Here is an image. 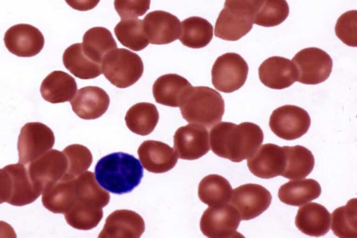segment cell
Returning <instances> with one entry per match:
<instances>
[{
	"mask_svg": "<svg viewBox=\"0 0 357 238\" xmlns=\"http://www.w3.org/2000/svg\"><path fill=\"white\" fill-rule=\"evenodd\" d=\"M159 120L156 106L151 103H138L127 111L125 121L127 127L132 133L147 135L153 132Z\"/></svg>",
	"mask_w": 357,
	"mask_h": 238,
	"instance_id": "obj_30",
	"label": "cell"
},
{
	"mask_svg": "<svg viewBox=\"0 0 357 238\" xmlns=\"http://www.w3.org/2000/svg\"><path fill=\"white\" fill-rule=\"evenodd\" d=\"M271 193L264 186L246 184L232 190L229 204L238 212L241 220L253 219L264 212L271 203Z\"/></svg>",
	"mask_w": 357,
	"mask_h": 238,
	"instance_id": "obj_10",
	"label": "cell"
},
{
	"mask_svg": "<svg viewBox=\"0 0 357 238\" xmlns=\"http://www.w3.org/2000/svg\"><path fill=\"white\" fill-rule=\"evenodd\" d=\"M191 88V84L185 77L174 73L165 74L155 81L153 95L156 103L176 107L181 106Z\"/></svg>",
	"mask_w": 357,
	"mask_h": 238,
	"instance_id": "obj_21",
	"label": "cell"
},
{
	"mask_svg": "<svg viewBox=\"0 0 357 238\" xmlns=\"http://www.w3.org/2000/svg\"><path fill=\"white\" fill-rule=\"evenodd\" d=\"M151 0H114V8L122 20L137 18L150 8Z\"/></svg>",
	"mask_w": 357,
	"mask_h": 238,
	"instance_id": "obj_39",
	"label": "cell"
},
{
	"mask_svg": "<svg viewBox=\"0 0 357 238\" xmlns=\"http://www.w3.org/2000/svg\"><path fill=\"white\" fill-rule=\"evenodd\" d=\"M259 77L268 88L283 89L297 81V71L292 61L282 57H271L260 65Z\"/></svg>",
	"mask_w": 357,
	"mask_h": 238,
	"instance_id": "obj_17",
	"label": "cell"
},
{
	"mask_svg": "<svg viewBox=\"0 0 357 238\" xmlns=\"http://www.w3.org/2000/svg\"><path fill=\"white\" fill-rule=\"evenodd\" d=\"M264 0H225V7L252 17Z\"/></svg>",
	"mask_w": 357,
	"mask_h": 238,
	"instance_id": "obj_40",
	"label": "cell"
},
{
	"mask_svg": "<svg viewBox=\"0 0 357 238\" xmlns=\"http://www.w3.org/2000/svg\"><path fill=\"white\" fill-rule=\"evenodd\" d=\"M4 168L8 172L12 184V193L8 204L21 207L34 202L43 190L31 179L26 165L20 163L8 165Z\"/></svg>",
	"mask_w": 357,
	"mask_h": 238,
	"instance_id": "obj_20",
	"label": "cell"
},
{
	"mask_svg": "<svg viewBox=\"0 0 357 238\" xmlns=\"http://www.w3.org/2000/svg\"><path fill=\"white\" fill-rule=\"evenodd\" d=\"M95 178L106 191L116 195L131 192L141 182L143 168L134 156L124 152L111 153L95 166Z\"/></svg>",
	"mask_w": 357,
	"mask_h": 238,
	"instance_id": "obj_2",
	"label": "cell"
},
{
	"mask_svg": "<svg viewBox=\"0 0 357 238\" xmlns=\"http://www.w3.org/2000/svg\"><path fill=\"white\" fill-rule=\"evenodd\" d=\"M241 221L238 212L230 204L210 207L200 219V230L209 238L243 237L237 232Z\"/></svg>",
	"mask_w": 357,
	"mask_h": 238,
	"instance_id": "obj_8",
	"label": "cell"
},
{
	"mask_svg": "<svg viewBox=\"0 0 357 238\" xmlns=\"http://www.w3.org/2000/svg\"><path fill=\"white\" fill-rule=\"evenodd\" d=\"M252 26V17L224 6L215 22V36L225 40L236 41L246 35Z\"/></svg>",
	"mask_w": 357,
	"mask_h": 238,
	"instance_id": "obj_24",
	"label": "cell"
},
{
	"mask_svg": "<svg viewBox=\"0 0 357 238\" xmlns=\"http://www.w3.org/2000/svg\"><path fill=\"white\" fill-rule=\"evenodd\" d=\"M179 40L190 48H202L212 40L213 28L206 19L193 16L185 19L181 23Z\"/></svg>",
	"mask_w": 357,
	"mask_h": 238,
	"instance_id": "obj_31",
	"label": "cell"
},
{
	"mask_svg": "<svg viewBox=\"0 0 357 238\" xmlns=\"http://www.w3.org/2000/svg\"><path fill=\"white\" fill-rule=\"evenodd\" d=\"M102 73L113 85L127 88L137 82L144 72L141 57L125 48L107 53L101 62Z\"/></svg>",
	"mask_w": 357,
	"mask_h": 238,
	"instance_id": "obj_4",
	"label": "cell"
},
{
	"mask_svg": "<svg viewBox=\"0 0 357 238\" xmlns=\"http://www.w3.org/2000/svg\"><path fill=\"white\" fill-rule=\"evenodd\" d=\"M12 193L11 179L8 172L0 169V204L8 202Z\"/></svg>",
	"mask_w": 357,
	"mask_h": 238,
	"instance_id": "obj_41",
	"label": "cell"
},
{
	"mask_svg": "<svg viewBox=\"0 0 357 238\" xmlns=\"http://www.w3.org/2000/svg\"><path fill=\"white\" fill-rule=\"evenodd\" d=\"M67 4L72 8L86 11L94 8L100 0H65Z\"/></svg>",
	"mask_w": 357,
	"mask_h": 238,
	"instance_id": "obj_42",
	"label": "cell"
},
{
	"mask_svg": "<svg viewBox=\"0 0 357 238\" xmlns=\"http://www.w3.org/2000/svg\"><path fill=\"white\" fill-rule=\"evenodd\" d=\"M285 155L282 147L264 144L248 158V167L254 175L261 179H271L282 174Z\"/></svg>",
	"mask_w": 357,
	"mask_h": 238,
	"instance_id": "obj_15",
	"label": "cell"
},
{
	"mask_svg": "<svg viewBox=\"0 0 357 238\" xmlns=\"http://www.w3.org/2000/svg\"><path fill=\"white\" fill-rule=\"evenodd\" d=\"M295 225L305 235L321 237L325 235L330 230L331 214L328 209L320 204L306 203L298 209Z\"/></svg>",
	"mask_w": 357,
	"mask_h": 238,
	"instance_id": "obj_22",
	"label": "cell"
},
{
	"mask_svg": "<svg viewBox=\"0 0 357 238\" xmlns=\"http://www.w3.org/2000/svg\"><path fill=\"white\" fill-rule=\"evenodd\" d=\"M145 230L142 217L129 209H118L105 220L99 238H139Z\"/></svg>",
	"mask_w": 357,
	"mask_h": 238,
	"instance_id": "obj_16",
	"label": "cell"
},
{
	"mask_svg": "<svg viewBox=\"0 0 357 238\" xmlns=\"http://www.w3.org/2000/svg\"><path fill=\"white\" fill-rule=\"evenodd\" d=\"M75 178L63 177L46 186L42 193L43 206L54 214L67 212L76 200Z\"/></svg>",
	"mask_w": 357,
	"mask_h": 238,
	"instance_id": "obj_23",
	"label": "cell"
},
{
	"mask_svg": "<svg viewBox=\"0 0 357 238\" xmlns=\"http://www.w3.org/2000/svg\"><path fill=\"white\" fill-rule=\"evenodd\" d=\"M64 66L73 75L82 79H93L102 73L101 64L88 57L83 51L82 43H75L67 47L63 54Z\"/></svg>",
	"mask_w": 357,
	"mask_h": 238,
	"instance_id": "obj_27",
	"label": "cell"
},
{
	"mask_svg": "<svg viewBox=\"0 0 357 238\" xmlns=\"http://www.w3.org/2000/svg\"><path fill=\"white\" fill-rule=\"evenodd\" d=\"M82 44L85 54L99 64H101L107 53L117 48L110 31L102 27H93L86 31Z\"/></svg>",
	"mask_w": 357,
	"mask_h": 238,
	"instance_id": "obj_32",
	"label": "cell"
},
{
	"mask_svg": "<svg viewBox=\"0 0 357 238\" xmlns=\"http://www.w3.org/2000/svg\"><path fill=\"white\" fill-rule=\"evenodd\" d=\"M261 128L252 122L235 124L223 121L214 125L209 133L210 146L218 156L239 163L252 156L263 142Z\"/></svg>",
	"mask_w": 357,
	"mask_h": 238,
	"instance_id": "obj_1",
	"label": "cell"
},
{
	"mask_svg": "<svg viewBox=\"0 0 357 238\" xmlns=\"http://www.w3.org/2000/svg\"><path fill=\"white\" fill-rule=\"evenodd\" d=\"M180 110L188 122L211 128L221 121L225 102L220 93L211 87H192Z\"/></svg>",
	"mask_w": 357,
	"mask_h": 238,
	"instance_id": "obj_3",
	"label": "cell"
},
{
	"mask_svg": "<svg viewBox=\"0 0 357 238\" xmlns=\"http://www.w3.org/2000/svg\"><path fill=\"white\" fill-rule=\"evenodd\" d=\"M67 223L71 227L82 230L96 228L103 216L101 207L75 202L69 210L64 214Z\"/></svg>",
	"mask_w": 357,
	"mask_h": 238,
	"instance_id": "obj_35",
	"label": "cell"
},
{
	"mask_svg": "<svg viewBox=\"0 0 357 238\" xmlns=\"http://www.w3.org/2000/svg\"><path fill=\"white\" fill-rule=\"evenodd\" d=\"M77 89L75 80L62 70L50 73L42 82L40 94L42 97L51 103L70 101Z\"/></svg>",
	"mask_w": 357,
	"mask_h": 238,
	"instance_id": "obj_25",
	"label": "cell"
},
{
	"mask_svg": "<svg viewBox=\"0 0 357 238\" xmlns=\"http://www.w3.org/2000/svg\"><path fill=\"white\" fill-rule=\"evenodd\" d=\"M232 190L225 177L212 174L204 177L199 182L198 196L209 207L221 206L229 203Z\"/></svg>",
	"mask_w": 357,
	"mask_h": 238,
	"instance_id": "obj_29",
	"label": "cell"
},
{
	"mask_svg": "<svg viewBox=\"0 0 357 238\" xmlns=\"http://www.w3.org/2000/svg\"><path fill=\"white\" fill-rule=\"evenodd\" d=\"M70 104L73 112L81 119H95L107 110L109 97L102 88L87 86L77 91Z\"/></svg>",
	"mask_w": 357,
	"mask_h": 238,
	"instance_id": "obj_19",
	"label": "cell"
},
{
	"mask_svg": "<svg viewBox=\"0 0 357 238\" xmlns=\"http://www.w3.org/2000/svg\"><path fill=\"white\" fill-rule=\"evenodd\" d=\"M114 31L120 43L133 51L142 50L149 44L143 21L139 19H123L116 25Z\"/></svg>",
	"mask_w": 357,
	"mask_h": 238,
	"instance_id": "obj_33",
	"label": "cell"
},
{
	"mask_svg": "<svg viewBox=\"0 0 357 238\" xmlns=\"http://www.w3.org/2000/svg\"><path fill=\"white\" fill-rule=\"evenodd\" d=\"M63 152L68 161L67 172L64 177L75 178L86 171L92 163L90 150L82 144H70Z\"/></svg>",
	"mask_w": 357,
	"mask_h": 238,
	"instance_id": "obj_37",
	"label": "cell"
},
{
	"mask_svg": "<svg viewBox=\"0 0 357 238\" xmlns=\"http://www.w3.org/2000/svg\"><path fill=\"white\" fill-rule=\"evenodd\" d=\"M285 155L284 168L281 176L289 179H303L314 166L312 153L301 145L282 147Z\"/></svg>",
	"mask_w": 357,
	"mask_h": 238,
	"instance_id": "obj_28",
	"label": "cell"
},
{
	"mask_svg": "<svg viewBox=\"0 0 357 238\" xmlns=\"http://www.w3.org/2000/svg\"><path fill=\"white\" fill-rule=\"evenodd\" d=\"M331 230L340 238L357 237V199L353 198L346 205L335 209L331 217Z\"/></svg>",
	"mask_w": 357,
	"mask_h": 238,
	"instance_id": "obj_34",
	"label": "cell"
},
{
	"mask_svg": "<svg viewBox=\"0 0 357 238\" xmlns=\"http://www.w3.org/2000/svg\"><path fill=\"white\" fill-rule=\"evenodd\" d=\"M310 124L307 112L293 105L278 107L273 110L269 119L272 132L286 140H293L303 136L307 132Z\"/></svg>",
	"mask_w": 357,
	"mask_h": 238,
	"instance_id": "obj_9",
	"label": "cell"
},
{
	"mask_svg": "<svg viewBox=\"0 0 357 238\" xmlns=\"http://www.w3.org/2000/svg\"><path fill=\"white\" fill-rule=\"evenodd\" d=\"M209 149V134L203 126L189 124L178 128L174 133V150L181 159H198Z\"/></svg>",
	"mask_w": 357,
	"mask_h": 238,
	"instance_id": "obj_11",
	"label": "cell"
},
{
	"mask_svg": "<svg viewBox=\"0 0 357 238\" xmlns=\"http://www.w3.org/2000/svg\"><path fill=\"white\" fill-rule=\"evenodd\" d=\"M137 154L143 167L150 172L164 173L172 170L178 161L175 151L168 144L157 140H146Z\"/></svg>",
	"mask_w": 357,
	"mask_h": 238,
	"instance_id": "obj_18",
	"label": "cell"
},
{
	"mask_svg": "<svg viewBox=\"0 0 357 238\" xmlns=\"http://www.w3.org/2000/svg\"><path fill=\"white\" fill-rule=\"evenodd\" d=\"M145 34L149 43L165 45L179 38L181 22L177 17L163 10L149 13L143 20Z\"/></svg>",
	"mask_w": 357,
	"mask_h": 238,
	"instance_id": "obj_14",
	"label": "cell"
},
{
	"mask_svg": "<svg viewBox=\"0 0 357 238\" xmlns=\"http://www.w3.org/2000/svg\"><path fill=\"white\" fill-rule=\"evenodd\" d=\"M53 131L40 122H29L21 128L17 141L19 163L25 165L35 161L54 144Z\"/></svg>",
	"mask_w": 357,
	"mask_h": 238,
	"instance_id": "obj_6",
	"label": "cell"
},
{
	"mask_svg": "<svg viewBox=\"0 0 357 238\" xmlns=\"http://www.w3.org/2000/svg\"><path fill=\"white\" fill-rule=\"evenodd\" d=\"M4 44L12 54L20 57H31L43 48L45 38L40 31L28 24H18L5 33Z\"/></svg>",
	"mask_w": 357,
	"mask_h": 238,
	"instance_id": "obj_13",
	"label": "cell"
},
{
	"mask_svg": "<svg viewBox=\"0 0 357 238\" xmlns=\"http://www.w3.org/2000/svg\"><path fill=\"white\" fill-rule=\"evenodd\" d=\"M289 13L286 0H264L253 16V24L265 27H275L283 22Z\"/></svg>",
	"mask_w": 357,
	"mask_h": 238,
	"instance_id": "obj_36",
	"label": "cell"
},
{
	"mask_svg": "<svg viewBox=\"0 0 357 238\" xmlns=\"http://www.w3.org/2000/svg\"><path fill=\"white\" fill-rule=\"evenodd\" d=\"M357 11L349 10L343 13L337 20L335 31L337 38L344 44L357 46Z\"/></svg>",
	"mask_w": 357,
	"mask_h": 238,
	"instance_id": "obj_38",
	"label": "cell"
},
{
	"mask_svg": "<svg viewBox=\"0 0 357 238\" xmlns=\"http://www.w3.org/2000/svg\"><path fill=\"white\" fill-rule=\"evenodd\" d=\"M297 71V81L305 84H317L326 80L332 71L333 60L325 51L307 47L292 59Z\"/></svg>",
	"mask_w": 357,
	"mask_h": 238,
	"instance_id": "obj_7",
	"label": "cell"
},
{
	"mask_svg": "<svg viewBox=\"0 0 357 238\" xmlns=\"http://www.w3.org/2000/svg\"><path fill=\"white\" fill-rule=\"evenodd\" d=\"M321 188L313 179L292 180L282 185L278 198L284 204L300 207L319 197Z\"/></svg>",
	"mask_w": 357,
	"mask_h": 238,
	"instance_id": "obj_26",
	"label": "cell"
},
{
	"mask_svg": "<svg viewBox=\"0 0 357 238\" xmlns=\"http://www.w3.org/2000/svg\"><path fill=\"white\" fill-rule=\"evenodd\" d=\"M248 66L238 54L227 52L218 57L212 70V84L224 93H231L239 89L245 82Z\"/></svg>",
	"mask_w": 357,
	"mask_h": 238,
	"instance_id": "obj_5",
	"label": "cell"
},
{
	"mask_svg": "<svg viewBox=\"0 0 357 238\" xmlns=\"http://www.w3.org/2000/svg\"><path fill=\"white\" fill-rule=\"evenodd\" d=\"M32 181L43 188L62 179L67 172L68 161L62 151L50 149L26 165Z\"/></svg>",
	"mask_w": 357,
	"mask_h": 238,
	"instance_id": "obj_12",
	"label": "cell"
}]
</instances>
